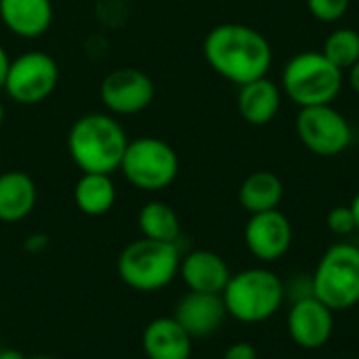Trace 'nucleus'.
I'll list each match as a JSON object with an SVG mask.
<instances>
[{"label":"nucleus","instance_id":"obj_1","mask_svg":"<svg viewBox=\"0 0 359 359\" xmlns=\"http://www.w3.org/2000/svg\"><path fill=\"white\" fill-rule=\"evenodd\" d=\"M204 57L219 76L242 86L267 76L273 53L259 29L242 23H221L204 38Z\"/></svg>","mask_w":359,"mask_h":359},{"label":"nucleus","instance_id":"obj_2","mask_svg":"<svg viewBox=\"0 0 359 359\" xmlns=\"http://www.w3.org/2000/svg\"><path fill=\"white\" fill-rule=\"evenodd\" d=\"M128 139L122 124L101 111L80 116L67 135V151L82 172L111 175L120 168Z\"/></svg>","mask_w":359,"mask_h":359},{"label":"nucleus","instance_id":"obj_3","mask_svg":"<svg viewBox=\"0 0 359 359\" xmlns=\"http://www.w3.org/2000/svg\"><path fill=\"white\" fill-rule=\"evenodd\" d=\"M179 265L181 252L177 242L141 238L120 252L118 276L137 292H158L179 276Z\"/></svg>","mask_w":359,"mask_h":359},{"label":"nucleus","instance_id":"obj_4","mask_svg":"<svg viewBox=\"0 0 359 359\" xmlns=\"http://www.w3.org/2000/svg\"><path fill=\"white\" fill-rule=\"evenodd\" d=\"M227 316L242 324H261L278 313L286 301L284 282L269 269H244L229 278L221 292Z\"/></svg>","mask_w":359,"mask_h":359},{"label":"nucleus","instance_id":"obj_5","mask_svg":"<svg viewBox=\"0 0 359 359\" xmlns=\"http://www.w3.org/2000/svg\"><path fill=\"white\" fill-rule=\"evenodd\" d=\"M282 86L301 107L330 105L343 88V69H339L322 50H305L286 63Z\"/></svg>","mask_w":359,"mask_h":359},{"label":"nucleus","instance_id":"obj_6","mask_svg":"<svg viewBox=\"0 0 359 359\" xmlns=\"http://www.w3.org/2000/svg\"><path fill=\"white\" fill-rule=\"evenodd\" d=\"M313 297L332 311H347L359 303V248L353 244L330 246L313 276Z\"/></svg>","mask_w":359,"mask_h":359},{"label":"nucleus","instance_id":"obj_7","mask_svg":"<svg viewBox=\"0 0 359 359\" xmlns=\"http://www.w3.org/2000/svg\"><path fill=\"white\" fill-rule=\"evenodd\" d=\"M120 170L137 189L162 191L170 187L179 175V156L166 141L158 137H141L128 141Z\"/></svg>","mask_w":359,"mask_h":359},{"label":"nucleus","instance_id":"obj_8","mask_svg":"<svg viewBox=\"0 0 359 359\" xmlns=\"http://www.w3.org/2000/svg\"><path fill=\"white\" fill-rule=\"evenodd\" d=\"M59 84L57 61L42 50H27L11 61L4 90L19 105H38L46 101Z\"/></svg>","mask_w":359,"mask_h":359},{"label":"nucleus","instance_id":"obj_9","mask_svg":"<svg viewBox=\"0 0 359 359\" xmlns=\"http://www.w3.org/2000/svg\"><path fill=\"white\" fill-rule=\"evenodd\" d=\"M297 133L301 143L316 156L332 158L343 154L351 141V124L347 118L330 105L301 107L297 116Z\"/></svg>","mask_w":359,"mask_h":359},{"label":"nucleus","instance_id":"obj_10","mask_svg":"<svg viewBox=\"0 0 359 359\" xmlns=\"http://www.w3.org/2000/svg\"><path fill=\"white\" fill-rule=\"evenodd\" d=\"M99 97L111 114L135 116L151 105L156 86L145 72L137 67H120L103 78Z\"/></svg>","mask_w":359,"mask_h":359},{"label":"nucleus","instance_id":"obj_11","mask_svg":"<svg viewBox=\"0 0 359 359\" xmlns=\"http://www.w3.org/2000/svg\"><path fill=\"white\" fill-rule=\"evenodd\" d=\"M288 334L301 349H322L334 332V311L320 299L305 297L292 303L286 318Z\"/></svg>","mask_w":359,"mask_h":359},{"label":"nucleus","instance_id":"obj_12","mask_svg":"<svg viewBox=\"0 0 359 359\" xmlns=\"http://www.w3.org/2000/svg\"><path fill=\"white\" fill-rule=\"evenodd\" d=\"M244 242L259 261H278L292 246V225L278 208L250 215L244 227Z\"/></svg>","mask_w":359,"mask_h":359},{"label":"nucleus","instance_id":"obj_13","mask_svg":"<svg viewBox=\"0 0 359 359\" xmlns=\"http://www.w3.org/2000/svg\"><path fill=\"white\" fill-rule=\"evenodd\" d=\"M227 316L221 294L187 292L175 307V320L185 328L191 339H204L215 334Z\"/></svg>","mask_w":359,"mask_h":359},{"label":"nucleus","instance_id":"obj_14","mask_svg":"<svg viewBox=\"0 0 359 359\" xmlns=\"http://www.w3.org/2000/svg\"><path fill=\"white\" fill-rule=\"evenodd\" d=\"M179 276L191 292L221 294L231 278L223 257L212 250H194L181 259Z\"/></svg>","mask_w":359,"mask_h":359},{"label":"nucleus","instance_id":"obj_15","mask_svg":"<svg viewBox=\"0 0 359 359\" xmlns=\"http://www.w3.org/2000/svg\"><path fill=\"white\" fill-rule=\"evenodd\" d=\"M191 341L175 318H156L141 334V347L147 359H189Z\"/></svg>","mask_w":359,"mask_h":359},{"label":"nucleus","instance_id":"obj_16","mask_svg":"<svg viewBox=\"0 0 359 359\" xmlns=\"http://www.w3.org/2000/svg\"><path fill=\"white\" fill-rule=\"evenodd\" d=\"M0 21L4 27L25 40L40 38L53 23L50 0H0Z\"/></svg>","mask_w":359,"mask_h":359},{"label":"nucleus","instance_id":"obj_17","mask_svg":"<svg viewBox=\"0 0 359 359\" xmlns=\"http://www.w3.org/2000/svg\"><path fill=\"white\" fill-rule=\"evenodd\" d=\"M38 189L34 179L21 170L0 172V223H19L36 208Z\"/></svg>","mask_w":359,"mask_h":359},{"label":"nucleus","instance_id":"obj_18","mask_svg":"<svg viewBox=\"0 0 359 359\" xmlns=\"http://www.w3.org/2000/svg\"><path fill=\"white\" fill-rule=\"evenodd\" d=\"M280 105H282V93L278 84L267 76L240 86L238 111L248 124L255 126L269 124L278 116Z\"/></svg>","mask_w":359,"mask_h":359},{"label":"nucleus","instance_id":"obj_19","mask_svg":"<svg viewBox=\"0 0 359 359\" xmlns=\"http://www.w3.org/2000/svg\"><path fill=\"white\" fill-rule=\"evenodd\" d=\"M284 198V183L271 170H257L244 179L238 191L242 208L250 215L276 210Z\"/></svg>","mask_w":359,"mask_h":359},{"label":"nucleus","instance_id":"obj_20","mask_svg":"<svg viewBox=\"0 0 359 359\" xmlns=\"http://www.w3.org/2000/svg\"><path fill=\"white\" fill-rule=\"evenodd\" d=\"M118 191L111 181V175L103 172H82L74 187L76 208L86 217L107 215L116 204Z\"/></svg>","mask_w":359,"mask_h":359},{"label":"nucleus","instance_id":"obj_21","mask_svg":"<svg viewBox=\"0 0 359 359\" xmlns=\"http://www.w3.org/2000/svg\"><path fill=\"white\" fill-rule=\"evenodd\" d=\"M143 238L158 242H177L181 233V221L172 206L164 202H147L137 217Z\"/></svg>","mask_w":359,"mask_h":359},{"label":"nucleus","instance_id":"obj_22","mask_svg":"<svg viewBox=\"0 0 359 359\" xmlns=\"http://www.w3.org/2000/svg\"><path fill=\"white\" fill-rule=\"evenodd\" d=\"M322 53L343 72L353 67L359 61V34L353 27L334 29L326 38Z\"/></svg>","mask_w":359,"mask_h":359},{"label":"nucleus","instance_id":"obj_23","mask_svg":"<svg viewBox=\"0 0 359 359\" xmlns=\"http://www.w3.org/2000/svg\"><path fill=\"white\" fill-rule=\"evenodd\" d=\"M309 13L324 23H334L349 11V0H307Z\"/></svg>","mask_w":359,"mask_h":359},{"label":"nucleus","instance_id":"obj_24","mask_svg":"<svg viewBox=\"0 0 359 359\" xmlns=\"http://www.w3.org/2000/svg\"><path fill=\"white\" fill-rule=\"evenodd\" d=\"M326 225L337 236H349V233L358 231V223H355V215H353L351 206L332 208L326 217Z\"/></svg>","mask_w":359,"mask_h":359},{"label":"nucleus","instance_id":"obj_25","mask_svg":"<svg viewBox=\"0 0 359 359\" xmlns=\"http://www.w3.org/2000/svg\"><path fill=\"white\" fill-rule=\"evenodd\" d=\"M223 359H259V351L252 343L240 341V343H233L231 347H227V351L223 353Z\"/></svg>","mask_w":359,"mask_h":359},{"label":"nucleus","instance_id":"obj_26","mask_svg":"<svg viewBox=\"0 0 359 359\" xmlns=\"http://www.w3.org/2000/svg\"><path fill=\"white\" fill-rule=\"evenodd\" d=\"M46 244H48V238H46V236H42V233H34V236H29V238L25 240V250H29V252H38V250H44V248H46Z\"/></svg>","mask_w":359,"mask_h":359},{"label":"nucleus","instance_id":"obj_27","mask_svg":"<svg viewBox=\"0 0 359 359\" xmlns=\"http://www.w3.org/2000/svg\"><path fill=\"white\" fill-rule=\"evenodd\" d=\"M8 65H11V59H8V55H6L4 46L0 44V90L4 88V80H6Z\"/></svg>","mask_w":359,"mask_h":359},{"label":"nucleus","instance_id":"obj_28","mask_svg":"<svg viewBox=\"0 0 359 359\" xmlns=\"http://www.w3.org/2000/svg\"><path fill=\"white\" fill-rule=\"evenodd\" d=\"M349 84H351V88L359 95V61L353 67H349Z\"/></svg>","mask_w":359,"mask_h":359},{"label":"nucleus","instance_id":"obj_29","mask_svg":"<svg viewBox=\"0 0 359 359\" xmlns=\"http://www.w3.org/2000/svg\"><path fill=\"white\" fill-rule=\"evenodd\" d=\"M351 210H353V215H355V223H358V231H359V194L353 198V202H351Z\"/></svg>","mask_w":359,"mask_h":359},{"label":"nucleus","instance_id":"obj_30","mask_svg":"<svg viewBox=\"0 0 359 359\" xmlns=\"http://www.w3.org/2000/svg\"><path fill=\"white\" fill-rule=\"evenodd\" d=\"M2 122H4V105L0 101V126H2Z\"/></svg>","mask_w":359,"mask_h":359},{"label":"nucleus","instance_id":"obj_31","mask_svg":"<svg viewBox=\"0 0 359 359\" xmlns=\"http://www.w3.org/2000/svg\"><path fill=\"white\" fill-rule=\"evenodd\" d=\"M25 359H53V358H42V355H40V358H25Z\"/></svg>","mask_w":359,"mask_h":359},{"label":"nucleus","instance_id":"obj_32","mask_svg":"<svg viewBox=\"0 0 359 359\" xmlns=\"http://www.w3.org/2000/svg\"><path fill=\"white\" fill-rule=\"evenodd\" d=\"M358 359H359V358H358Z\"/></svg>","mask_w":359,"mask_h":359}]
</instances>
